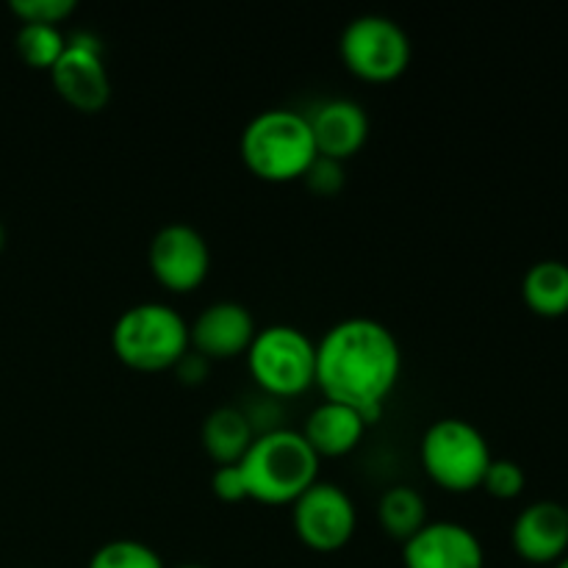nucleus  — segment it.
Masks as SVG:
<instances>
[{
    "label": "nucleus",
    "mask_w": 568,
    "mask_h": 568,
    "mask_svg": "<svg viewBox=\"0 0 568 568\" xmlns=\"http://www.w3.org/2000/svg\"><path fill=\"white\" fill-rule=\"evenodd\" d=\"M255 442L253 419L236 405H220L203 422V447L216 466L242 464Z\"/></svg>",
    "instance_id": "dca6fc26"
},
{
    "label": "nucleus",
    "mask_w": 568,
    "mask_h": 568,
    "mask_svg": "<svg viewBox=\"0 0 568 568\" xmlns=\"http://www.w3.org/2000/svg\"><path fill=\"white\" fill-rule=\"evenodd\" d=\"M405 568H486V549L460 521H427L403 544Z\"/></svg>",
    "instance_id": "9b49d317"
},
{
    "label": "nucleus",
    "mask_w": 568,
    "mask_h": 568,
    "mask_svg": "<svg viewBox=\"0 0 568 568\" xmlns=\"http://www.w3.org/2000/svg\"><path fill=\"white\" fill-rule=\"evenodd\" d=\"M211 491H214V497L222 499V503H244V499H250L242 466H216L214 475H211Z\"/></svg>",
    "instance_id": "b1692460"
},
{
    "label": "nucleus",
    "mask_w": 568,
    "mask_h": 568,
    "mask_svg": "<svg viewBox=\"0 0 568 568\" xmlns=\"http://www.w3.org/2000/svg\"><path fill=\"white\" fill-rule=\"evenodd\" d=\"M514 552L525 564L555 566L568 555V505L538 499L516 516L510 527Z\"/></svg>",
    "instance_id": "ddd939ff"
},
{
    "label": "nucleus",
    "mask_w": 568,
    "mask_h": 568,
    "mask_svg": "<svg viewBox=\"0 0 568 568\" xmlns=\"http://www.w3.org/2000/svg\"><path fill=\"white\" fill-rule=\"evenodd\" d=\"M338 55L361 81L386 83L408 70L414 44L408 31L394 17L361 14L344 26Z\"/></svg>",
    "instance_id": "0eeeda50"
},
{
    "label": "nucleus",
    "mask_w": 568,
    "mask_h": 568,
    "mask_svg": "<svg viewBox=\"0 0 568 568\" xmlns=\"http://www.w3.org/2000/svg\"><path fill=\"white\" fill-rule=\"evenodd\" d=\"M6 239H9V236H6V227H3V222H0V253L6 250Z\"/></svg>",
    "instance_id": "a878e982"
},
{
    "label": "nucleus",
    "mask_w": 568,
    "mask_h": 568,
    "mask_svg": "<svg viewBox=\"0 0 568 568\" xmlns=\"http://www.w3.org/2000/svg\"><path fill=\"white\" fill-rule=\"evenodd\" d=\"M303 181L308 186V192H314L316 197H333L344 189V164L336 159H327V155H316L311 161L308 170L303 172Z\"/></svg>",
    "instance_id": "5701e85b"
},
{
    "label": "nucleus",
    "mask_w": 568,
    "mask_h": 568,
    "mask_svg": "<svg viewBox=\"0 0 568 568\" xmlns=\"http://www.w3.org/2000/svg\"><path fill=\"white\" fill-rule=\"evenodd\" d=\"M292 527L314 552H336L353 541L358 510L342 486L316 480L292 503Z\"/></svg>",
    "instance_id": "6e6552de"
},
{
    "label": "nucleus",
    "mask_w": 568,
    "mask_h": 568,
    "mask_svg": "<svg viewBox=\"0 0 568 568\" xmlns=\"http://www.w3.org/2000/svg\"><path fill=\"white\" fill-rule=\"evenodd\" d=\"M239 466L250 499L264 505H292L320 480V455L292 427L258 433Z\"/></svg>",
    "instance_id": "f03ea898"
},
{
    "label": "nucleus",
    "mask_w": 568,
    "mask_h": 568,
    "mask_svg": "<svg viewBox=\"0 0 568 568\" xmlns=\"http://www.w3.org/2000/svg\"><path fill=\"white\" fill-rule=\"evenodd\" d=\"M87 568H164V560L136 538H114L94 549Z\"/></svg>",
    "instance_id": "aec40b11"
},
{
    "label": "nucleus",
    "mask_w": 568,
    "mask_h": 568,
    "mask_svg": "<svg viewBox=\"0 0 568 568\" xmlns=\"http://www.w3.org/2000/svg\"><path fill=\"white\" fill-rule=\"evenodd\" d=\"M14 48L20 59L33 70H53L67 48V33L59 26H37V22H22L17 28Z\"/></svg>",
    "instance_id": "6ab92c4d"
},
{
    "label": "nucleus",
    "mask_w": 568,
    "mask_h": 568,
    "mask_svg": "<svg viewBox=\"0 0 568 568\" xmlns=\"http://www.w3.org/2000/svg\"><path fill=\"white\" fill-rule=\"evenodd\" d=\"M366 427L369 425H366L361 410L325 399V403L311 410L308 419H305V427L300 433H303L305 442L311 444V449L322 460L342 458V455L353 453L361 444V438H364Z\"/></svg>",
    "instance_id": "2eb2a0df"
},
{
    "label": "nucleus",
    "mask_w": 568,
    "mask_h": 568,
    "mask_svg": "<svg viewBox=\"0 0 568 568\" xmlns=\"http://www.w3.org/2000/svg\"><path fill=\"white\" fill-rule=\"evenodd\" d=\"M189 347V322L166 303L131 305L111 327V349L136 372L172 369Z\"/></svg>",
    "instance_id": "20e7f679"
},
{
    "label": "nucleus",
    "mask_w": 568,
    "mask_h": 568,
    "mask_svg": "<svg viewBox=\"0 0 568 568\" xmlns=\"http://www.w3.org/2000/svg\"><path fill=\"white\" fill-rule=\"evenodd\" d=\"M175 568H205V566H200V564H183V566H175Z\"/></svg>",
    "instance_id": "cd10ccee"
},
{
    "label": "nucleus",
    "mask_w": 568,
    "mask_h": 568,
    "mask_svg": "<svg viewBox=\"0 0 568 568\" xmlns=\"http://www.w3.org/2000/svg\"><path fill=\"white\" fill-rule=\"evenodd\" d=\"M255 333L258 327L247 305L236 300H220L205 305L197 320L189 325V344L194 353L209 361H231L242 353L247 355Z\"/></svg>",
    "instance_id": "f8f14e48"
},
{
    "label": "nucleus",
    "mask_w": 568,
    "mask_h": 568,
    "mask_svg": "<svg viewBox=\"0 0 568 568\" xmlns=\"http://www.w3.org/2000/svg\"><path fill=\"white\" fill-rule=\"evenodd\" d=\"M419 458L427 477L438 488L469 494L483 486L488 464L494 460L486 436L471 422L447 416L433 422L419 444Z\"/></svg>",
    "instance_id": "39448f33"
},
{
    "label": "nucleus",
    "mask_w": 568,
    "mask_h": 568,
    "mask_svg": "<svg viewBox=\"0 0 568 568\" xmlns=\"http://www.w3.org/2000/svg\"><path fill=\"white\" fill-rule=\"evenodd\" d=\"M148 264L155 281L175 294H189L209 277L211 250L203 233L186 222H170L150 239Z\"/></svg>",
    "instance_id": "9d476101"
},
{
    "label": "nucleus",
    "mask_w": 568,
    "mask_h": 568,
    "mask_svg": "<svg viewBox=\"0 0 568 568\" xmlns=\"http://www.w3.org/2000/svg\"><path fill=\"white\" fill-rule=\"evenodd\" d=\"M521 297L536 316L560 320L568 314V264L558 258L536 261L525 272Z\"/></svg>",
    "instance_id": "f3484780"
},
{
    "label": "nucleus",
    "mask_w": 568,
    "mask_h": 568,
    "mask_svg": "<svg viewBox=\"0 0 568 568\" xmlns=\"http://www.w3.org/2000/svg\"><path fill=\"white\" fill-rule=\"evenodd\" d=\"M11 14L22 22H37V26H59L75 14V0H11Z\"/></svg>",
    "instance_id": "4be33fe9"
},
{
    "label": "nucleus",
    "mask_w": 568,
    "mask_h": 568,
    "mask_svg": "<svg viewBox=\"0 0 568 568\" xmlns=\"http://www.w3.org/2000/svg\"><path fill=\"white\" fill-rule=\"evenodd\" d=\"M209 369H211V361L203 358L200 353H194L192 347H189V353L183 355L175 366H172V372L178 375V381L186 383V386H200V383L209 377Z\"/></svg>",
    "instance_id": "393cba45"
},
{
    "label": "nucleus",
    "mask_w": 568,
    "mask_h": 568,
    "mask_svg": "<svg viewBox=\"0 0 568 568\" xmlns=\"http://www.w3.org/2000/svg\"><path fill=\"white\" fill-rule=\"evenodd\" d=\"M552 568H568V555H566V558H564V560H558V564H555Z\"/></svg>",
    "instance_id": "bb28decb"
},
{
    "label": "nucleus",
    "mask_w": 568,
    "mask_h": 568,
    "mask_svg": "<svg viewBox=\"0 0 568 568\" xmlns=\"http://www.w3.org/2000/svg\"><path fill=\"white\" fill-rule=\"evenodd\" d=\"M403 369L399 342L383 322L349 316L316 344V386L331 403L361 410L375 425Z\"/></svg>",
    "instance_id": "f257e3e1"
},
{
    "label": "nucleus",
    "mask_w": 568,
    "mask_h": 568,
    "mask_svg": "<svg viewBox=\"0 0 568 568\" xmlns=\"http://www.w3.org/2000/svg\"><path fill=\"white\" fill-rule=\"evenodd\" d=\"M377 519L388 538L405 544L427 525V503L416 488L392 486L377 503Z\"/></svg>",
    "instance_id": "a211bd4d"
},
{
    "label": "nucleus",
    "mask_w": 568,
    "mask_h": 568,
    "mask_svg": "<svg viewBox=\"0 0 568 568\" xmlns=\"http://www.w3.org/2000/svg\"><path fill=\"white\" fill-rule=\"evenodd\" d=\"M50 81L72 109L83 114L105 109L111 100V78L105 70L103 42L89 31L67 37V48L50 70Z\"/></svg>",
    "instance_id": "1a4fd4ad"
},
{
    "label": "nucleus",
    "mask_w": 568,
    "mask_h": 568,
    "mask_svg": "<svg viewBox=\"0 0 568 568\" xmlns=\"http://www.w3.org/2000/svg\"><path fill=\"white\" fill-rule=\"evenodd\" d=\"M247 369L270 397H297L316 383V344L300 327L266 325L250 344Z\"/></svg>",
    "instance_id": "423d86ee"
},
{
    "label": "nucleus",
    "mask_w": 568,
    "mask_h": 568,
    "mask_svg": "<svg viewBox=\"0 0 568 568\" xmlns=\"http://www.w3.org/2000/svg\"><path fill=\"white\" fill-rule=\"evenodd\" d=\"M305 116L314 133L316 153L342 161V164L353 159L369 139V114L358 100L331 98Z\"/></svg>",
    "instance_id": "4468645a"
},
{
    "label": "nucleus",
    "mask_w": 568,
    "mask_h": 568,
    "mask_svg": "<svg viewBox=\"0 0 568 568\" xmlns=\"http://www.w3.org/2000/svg\"><path fill=\"white\" fill-rule=\"evenodd\" d=\"M525 486H527V475L516 460L494 458L491 464H488L480 488L494 499H516L525 494Z\"/></svg>",
    "instance_id": "412c9836"
},
{
    "label": "nucleus",
    "mask_w": 568,
    "mask_h": 568,
    "mask_svg": "<svg viewBox=\"0 0 568 568\" xmlns=\"http://www.w3.org/2000/svg\"><path fill=\"white\" fill-rule=\"evenodd\" d=\"M239 153L255 178L270 183L297 181L320 155L308 116L294 109H266L255 114L239 139Z\"/></svg>",
    "instance_id": "7ed1b4c3"
}]
</instances>
